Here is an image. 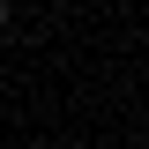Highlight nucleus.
<instances>
[{"instance_id":"f257e3e1","label":"nucleus","mask_w":149,"mask_h":149,"mask_svg":"<svg viewBox=\"0 0 149 149\" xmlns=\"http://www.w3.org/2000/svg\"><path fill=\"white\" fill-rule=\"evenodd\" d=\"M0 22H8V0H0Z\"/></svg>"}]
</instances>
